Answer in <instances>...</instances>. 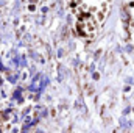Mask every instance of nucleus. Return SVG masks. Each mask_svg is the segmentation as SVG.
<instances>
[{
    "label": "nucleus",
    "instance_id": "7ed1b4c3",
    "mask_svg": "<svg viewBox=\"0 0 134 133\" xmlns=\"http://www.w3.org/2000/svg\"><path fill=\"white\" fill-rule=\"evenodd\" d=\"M126 11H128V17H129V27H131V30L134 31V0H128Z\"/></svg>",
    "mask_w": 134,
    "mask_h": 133
},
{
    "label": "nucleus",
    "instance_id": "f257e3e1",
    "mask_svg": "<svg viewBox=\"0 0 134 133\" xmlns=\"http://www.w3.org/2000/svg\"><path fill=\"white\" fill-rule=\"evenodd\" d=\"M70 11L75 17H92L103 24L111 8V0H69Z\"/></svg>",
    "mask_w": 134,
    "mask_h": 133
},
{
    "label": "nucleus",
    "instance_id": "f03ea898",
    "mask_svg": "<svg viewBox=\"0 0 134 133\" xmlns=\"http://www.w3.org/2000/svg\"><path fill=\"white\" fill-rule=\"evenodd\" d=\"M76 33L79 34L81 38H86V39H91L94 38L95 34L100 30V24H98L95 19L92 17H76Z\"/></svg>",
    "mask_w": 134,
    "mask_h": 133
}]
</instances>
